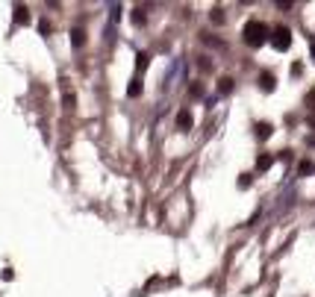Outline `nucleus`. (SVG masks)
Instances as JSON below:
<instances>
[{
    "label": "nucleus",
    "instance_id": "6e6552de",
    "mask_svg": "<svg viewBox=\"0 0 315 297\" xmlns=\"http://www.w3.org/2000/svg\"><path fill=\"white\" fill-rule=\"evenodd\" d=\"M298 174H301V177H313L315 174V162L313 159H304V162L298 165Z\"/></svg>",
    "mask_w": 315,
    "mask_h": 297
},
{
    "label": "nucleus",
    "instance_id": "f03ea898",
    "mask_svg": "<svg viewBox=\"0 0 315 297\" xmlns=\"http://www.w3.org/2000/svg\"><path fill=\"white\" fill-rule=\"evenodd\" d=\"M268 35H271L274 50H280V53H283V50H289V47H292V29H289V27H277V29H274V32H268Z\"/></svg>",
    "mask_w": 315,
    "mask_h": 297
},
{
    "label": "nucleus",
    "instance_id": "9b49d317",
    "mask_svg": "<svg viewBox=\"0 0 315 297\" xmlns=\"http://www.w3.org/2000/svg\"><path fill=\"white\" fill-rule=\"evenodd\" d=\"M127 94H130V97H139V94H142V77H136V80L127 85Z\"/></svg>",
    "mask_w": 315,
    "mask_h": 297
},
{
    "label": "nucleus",
    "instance_id": "2eb2a0df",
    "mask_svg": "<svg viewBox=\"0 0 315 297\" xmlns=\"http://www.w3.org/2000/svg\"><path fill=\"white\" fill-rule=\"evenodd\" d=\"M189 91H192V97H200V94H203V82H192Z\"/></svg>",
    "mask_w": 315,
    "mask_h": 297
},
{
    "label": "nucleus",
    "instance_id": "39448f33",
    "mask_svg": "<svg viewBox=\"0 0 315 297\" xmlns=\"http://www.w3.org/2000/svg\"><path fill=\"white\" fill-rule=\"evenodd\" d=\"M71 44H74V47H83V44H86V29L74 27V29H71Z\"/></svg>",
    "mask_w": 315,
    "mask_h": 297
},
{
    "label": "nucleus",
    "instance_id": "423d86ee",
    "mask_svg": "<svg viewBox=\"0 0 315 297\" xmlns=\"http://www.w3.org/2000/svg\"><path fill=\"white\" fill-rule=\"evenodd\" d=\"M274 85H277L274 74H262V77H259V88H262V91H274Z\"/></svg>",
    "mask_w": 315,
    "mask_h": 297
},
{
    "label": "nucleus",
    "instance_id": "0eeeda50",
    "mask_svg": "<svg viewBox=\"0 0 315 297\" xmlns=\"http://www.w3.org/2000/svg\"><path fill=\"white\" fill-rule=\"evenodd\" d=\"M274 165V156L271 153H259V159H257V171H268Z\"/></svg>",
    "mask_w": 315,
    "mask_h": 297
},
{
    "label": "nucleus",
    "instance_id": "9d476101",
    "mask_svg": "<svg viewBox=\"0 0 315 297\" xmlns=\"http://www.w3.org/2000/svg\"><path fill=\"white\" fill-rule=\"evenodd\" d=\"M218 91H221V94H230V91H233V77H221V80H218Z\"/></svg>",
    "mask_w": 315,
    "mask_h": 297
},
{
    "label": "nucleus",
    "instance_id": "1a4fd4ad",
    "mask_svg": "<svg viewBox=\"0 0 315 297\" xmlns=\"http://www.w3.org/2000/svg\"><path fill=\"white\" fill-rule=\"evenodd\" d=\"M15 24H29V12H27V6H15Z\"/></svg>",
    "mask_w": 315,
    "mask_h": 297
},
{
    "label": "nucleus",
    "instance_id": "4468645a",
    "mask_svg": "<svg viewBox=\"0 0 315 297\" xmlns=\"http://www.w3.org/2000/svg\"><path fill=\"white\" fill-rule=\"evenodd\" d=\"M136 68H139V74L147 68V53H139V59H136Z\"/></svg>",
    "mask_w": 315,
    "mask_h": 297
},
{
    "label": "nucleus",
    "instance_id": "20e7f679",
    "mask_svg": "<svg viewBox=\"0 0 315 297\" xmlns=\"http://www.w3.org/2000/svg\"><path fill=\"white\" fill-rule=\"evenodd\" d=\"M271 133H274V127H271L268 121H259V124H257V138H259V141L271 138Z\"/></svg>",
    "mask_w": 315,
    "mask_h": 297
},
{
    "label": "nucleus",
    "instance_id": "f3484780",
    "mask_svg": "<svg viewBox=\"0 0 315 297\" xmlns=\"http://www.w3.org/2000/svg\"><path fill=\"white\" fill-rule=\"evenodd\" d=\"M307 103H310V106H313V109H315V91H313V94H310V97H307Z\"/></svg>",
    "mask_w": 315,
    "mask_h": 297
},
{
    "label": "nucleus",
    "instance_id": "ddd939ff",
    "mask_svg": "<svg viewBox=\"0 0 315 297\" xmlns=\"http://www.w3.org/2000/svg\"><path fill=\"white\" fill-rule=\"evenodd\" d=\"M209 18H212V24H221V21H224V9H218V6H215Z\"/></svg>",
    "mask_w": 315,
    "mask_h": 297
},
{
    "label": "nucleus",
    "instance_id": "dca6fc26",
    "mask_svg": "<svg viewBox=\"0 0 315 297\" xmlns=\"http://www.w3.org/2000/svg\"><path fill=\"white\" fill-rule=\"evenodd\" d=\"M74 103H77V97H74V94H65V109H74Z\"/></svg>",
    "mask_w": 315,
    "mask_h": 297
},
{
    "label": "nucleus",
    "instance_id": "f257e3e1",
    "mask_svg": "<svg viewBox=\"0 0 315 297\" xmlns=\"http://www.w3.org/2000/svg\"><path fill=\"white\" fill-rule=\"evenodd\" d=\"M242 38H245V44H251V47H262V44L268 41V27H265L262 21H248V24L242 27Z\"/></svg>",
    "mask_w": 315,
    "mask_h": 297
},
{
    "label": "nucleus",
    "instance_id": "a211bd4d",
    "mask_svg": "<svg viewBox=\"0 0 315 297\" xmlns=\"http://www.w3.org/2000/svg\"><path fill=\"white\" fill-rule=\"evenodd\" d=\"M313 59H315V44H313Z\"/></svg>",
    "mask_w": 315,
    "mask_h": 297
},
{
    "label": "nucleus",
    "instance_id": "f8f14e48",
    "mask_svg": "<svg viewBox=\"0 0 315 297\" xmlns=\"http://www.w3.org/2000/svg\"><path fill=\"white\" fill-rule=\"evenodd\" d=\"M133 21H136V24L142 27V24L147 21V18H144V9H133Z\"/></svg>",
    "mask_w": 315,
    "mask_h": 297
},
{
    "label": "nucleus",
    "instance_id": "7ed1b4c3",
    "mask_svg": "<svg viewBox=\"0 0 315 297\" xmlns=\"http://www.w3.org/2000/svg\"><path fill=\"white\" fill-rule=\"evenodd\" d=\"M192 124H195L192 112H189V109H180V112H177V130H180V133H189Z\"/></svg>",
    "mask_w": 315,
    "mask_h": 297
}]
</instances>
